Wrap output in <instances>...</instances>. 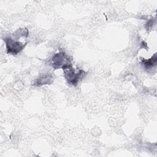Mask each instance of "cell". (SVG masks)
Returning <instances> with one entry per match:
<instances>
[{"label": "cell", "mask_w": 157, "mask_h": 157, "mask_svg": "<svg viewBox=\"0 0 157 157\" xmlns=\"http://www.w3.org/2000/svg\"><path fill=\"white\" fill-rule=\"evenodd\" d=\"M64 78L67 83L72 86H77L86 75V72L82 69L76 71L72 64L63 69Z\"/></svg>", "instance_id": "1"}, {"label": "cell", "mask_w": 157, "mask_h": 157, "mask_svg": "<svg viewBox=\"0 0 157 157\" xmlns=\"http://www.w3.org/2000/svg\"><path fill=\"white\" fill-rule=\"evenodd\" d=\"M4 40L6 44L7 53L12 55H16L20 53L27 44V43L23 44L21 42L16 41L15 39L9 37H6Z\"/></svg>", "instance_id": "2"}, {"label": "cell", "mask_w": 157, "mask_h": 157, "mask_svg": "<svg viewBox=\"0 0 157 157\" xmlns=\"http://www.w3.org/2000/svg\"><path fill=\"white\" fill-rule=\"evenodd\" d=\"M52 66L55 69L60 68L64 69V67L72 64L70 58L63 52L55 53L52 56Z\"/></svg>", "instance_id": "3"}, {"label": "cell", "mask_w": 157, "mask_h": 157, "mask_svg": "<svg viewBox=\"0 0 157 157\" xmlns=\"http://www.w3.org/2000/svg\"><path fill=\"white\" fill-rule=\"evenodd\" d=\"M53 77L49 74H45L38 78L34 82V85L36 86H41L46 84H51L53 82Z\"/></svg>", "instance_id": "4"}, {"label": "cell", "mask_w": 157, "mask_h": 157, "mask_svg": "<svg viewBox=\"0 0 157 157\" xmlns=\"http://www.w3.org/2000/svg\"><path fill=\"white\" fill-rule=\"evenodd\" d=\"M156 61H157V57L155 53L151 58L148 59H142V63L145 66L146 69H150L156 66Z\"/></svg>", "instance_id": "5"}, {"label": "cell", "mask_w": 157, "mask_h": 157, "mask_svg": "<svg viewBox=\"0 0 157 157\" xmlns=\"http://www.w3.org/2000/svg\"><path fill=\"white\" fill-rule=\"evenodd\" d=\"M28 34H29L28 29L25 28H20L17 29L13 33L12 35L15 39H18L21 37H26L28 36Z\"/></svg>", "instance_id": "6"}]
</instances>
